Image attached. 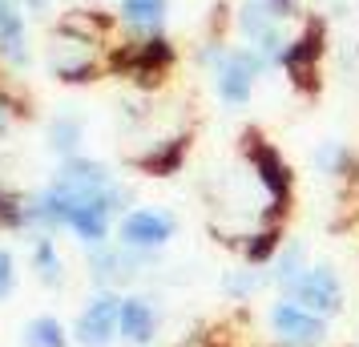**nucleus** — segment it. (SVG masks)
I'll use <instances>...</instances> for the list:
<instances>
[{
	"label": "nucleus",
	"mask_w": 359,
	"mask_h": 347,
	"mask_svg": "<svg viewBox=\"0 0 359 347\" xmlns=\"http://www.w3.org/2000/svg\"><path fill=\"white\" fill-rule=\"evenodd\" d=\"M198 65L210 73L214 97L222 101L226 109H243V105H250L259 77L262 73H271L250 45H226V41H206V45L198 49Z\"/></svg>",
	"instance_id": "f03ea898"
},
{
	"label": "nucleus",
	"mask_w": 359,
	"mask_h": 347,
	"mask_svg": "<svg viewBox=\"0 0 359 347\" xmlns=\"http://www.w3.org/2000/svg\"><path fill=\"white\" fill-rule=\"evenodd\" d=\"M186 154H190V137H162V142H149L142 154H133L130 162L133 170H142L149 178H174L186 162Z\"/></svg>",
	"instance_id": "4468645a"
},
{
	"label": "nucleus",
	"mask_w": 359,
	"mask_h": 347,
	"mask_svg": "<svg viewBox=\"0 0 359 347\" xmlns=\"http://www.w3.org/2000/svg\"><path fill=\"white\" fill-rule=\"evenodd\" d=\"M307 4H315V0H307Z\"/></svg>",
	"instance_id": "b1692460"
},
{
	"label": "nucleus",
	"mask_w": 359,
	"mask_h": 347,
	"mask_svg": "<svg viewBox=\"0 0 359 347\" xmlns=\"http://www.w3.org/2000/svg\"><path fill=\"white\" fill-rule=\"evenodd\" d=\"M33 234H73L81 247H105L114 243L117 218L130 210V186L97 158H69L53 170V178L36 194Z\"/></svg>",
	"instance_id": "f257e3e1"
},
{
	"label": "nucleus",
	"mask_w": 359,
	"mask_h": 347,
	"mask_svg": "<svg viewBox=\"0 0 359 347\" xmlns=\"http://www.w3.org/2000/svg\"><path fill=\"white\" fill-rule=\"evenodd\" d=\"M29 65H33V49H29L25 8L13 0H0V73H25Z\"/></svg>",
	"instance_id": "f8f14e48"
},
{
	"label": "nucleus",
	"mask_w": 359,
	"mask_h": 347,
	"mask_svg": "<svg viewBox=\"0 0 359 347\" xmlns=\"http://www.w3.org/2000/svg\"><path fill=\"white\" fill-rule=\"evenodd\" d=\"M20 283V271H17V254L8 247H0V303L4 299H13V291H17Z\"/></svg>",
	"instance_id": "4be33fe9"
},
{
	"label": "nucleus",
	"mask_w": 359,
	"mask_h": 347,
	"mask_svg": "<svg viewBox=\"0 0 359 347\" xmlns=\"http://www.w3.org/2000/svg\"><path fill=\"white\" fill-rule=\"evenodd\" d=\"M81 142H85V121L77 114L49 117V125H45V149H49L57 162L81 158Z\"/></svg>",
	"instance_id": "f3484780"
},
{
	"label": "nucleus",
	"mask_w": 359,
	"mask_h": 347,
	"mask_svg": "<svg viewBox=\"0 0 359 347\" xmlns=\"http://www.w3.org/2000/svg\"><path fill=\"white\" fill-rule=\"evenodd\" d=\"M170 0H117V25L130 36H162Z\"/></svg>",
	"instance_id": "2eb2a0df"
},
{
	"label": "nucleus",
	"mask_w": 359,
	"mask_h": 347,
	"mask_svg": "<svg viewBox=\"0 0 359 347\" xmlns=\"http://www.w3.org/2000/svg\"><path fill=\"white\" fill-rule=\"evenodd\" d=\"M49 69L61 85H89L105 73V61L97 57V41L57 29V41H53V53H49Z\"/></svg>",
	"instance_id": "6e6552de"
},
{
	"label": "nucleus",
	"mask_w": 359,
	"mask_h": 347,
	"mask_svg": "<svg viewBox=\"0 0 359 347\" xmlns=\"http://www.w3.org/2000/svg\"><path fill=\"white\" fill-rule=\"evenodd\" d=\"M266 327L278 347H323L331 339V319L299 307L294 299L278 295L266 311Z\"/></svg>",
	"instance_id": "423d86ee"
},
{
	"label": "nucleus",
	"mask_w": 359,
	"mask_h": 347,
	"mask_svg": "<svg viewBox=\"0 0 359 347\" xmlns=\"http://www.w3.org/2000/svg\"><path fill=\"white\" fill-rule=\"evenodd\" d=\"M146 254L121 247V243H105V247L89 250V279L105 287V291H121L126 283H133L142 271H146Z\"/></svg>",
	"instance_id": "9b49d317"
},
{
	"label": "nucleus",
	"mask_w": 359,
	"mask_h": 347,
	"mask_svg": "<svg viewBox=\"0 0 359 347\" xmlns=\"http://www.w3.org/2000/svg\"><path fill=\"white\" fill-rule=\"evenodd\" d=\"M117 319H121V291H105L85 299V307L73 319V343L77 347H114L117 343Z\"/></svg>",
	"instance_id": "1a4fd4ad"
},
{
	"label": "nucleus",
	"mask_w": 359,
	"mask_h": 347,
	"mask_svg": "<svg viewBox=\"0 0 359 347\" xmlns=\"http://www.w3.org/2000/svg\"><path fill=\"white\" fill-rule=\"evenodd\" d=\"M174 238H178V215L165 210V206H130L117 218V231H114V243L137 250L146 259L165 250Z\"/></svg>",
	"instance_id": "7ed1b4c3"
},
{
	"label": "nucleus",
	"mask_w": 359,
	"mask_h": 347,
	"mask_svg": "<svg viewBox=\"0 0 359 347\" xmlns=\"http://www.w3.org/2000/svg\"><path fill=\"white\" fill-rule=\"evenodd\" d=\"M13 4H20V8H41L45 0H13Z\"/></svg>",
	"instance_id": "5701e85b"
},
{
	"label": "nucleus",
	"mask_w": 359,
	"mask_h": 347,
	"mask_svg": "<svg viewBox=\"0 0 359 347\" xmlns=\"http://www.w3.org/2000/svg\"><path fill=\"white\" fill-rule=\"evenodd\" d=\"M174 61H178V49H174V41L165 33L162 36H130L121 49L109 53L105 69L126 73V77H133L137 85H146L149 77H154V81L165 77V73L174 69Z\"/></svg>",
	"instance_id": "39448f33"
},
{
	"label": "nucleus",
	"mask_w": 359,
	"mask_h": 347,
	"mask_svg": "<svg viewBox=\"0 0 359 347\" xmlns=\"http://www.w3.org/2000/svg\"><path fill=\"white\" fill-rule=\"evenodd\" d=\"M355 347H359V343H355Z\"/></svg>",
	"instance_id": "393cba45"
},
{
	"label": "nucleus",
	"mask_w": 359,
	"mask_h": 347,
	"mask_svg": "<svg viewBox=\"0 0 359 347\" xmlns=\"http://www.w3.org/2000/svg\"><path fill=\"white\" fill-rule=\"evenodd\" d=\"M323 57V20H303L299 33H291V45H287V57H283V69L294 85H307L315 77V65Z\"/></svg>",
	"instance_id": "ddd939ff"
},
{
	"label": "nucleus",
	"mask_w": 359,
	"mask_h": 347,
	"mask_svg": "<svg viewBox=\"0 0 359 347\" xmlns=\"http://www.w3.org/2000/svg\"><path fill=\"white\" fill-rule=\"evenodd\" d=\"M243 154H246V162H250V174H255L259 190L266 194V202H271V215L283 218L287 215V202H291V194H294L291 165L283 162V154H278L266 137H259V133H246L243 137Z\"/></svg>",
	"instance_id": "20e7f679"
},
{
	"label": "nucleus",
	"mask_w": 359,
	"mask_h": 347,
	"mask_svg": "<svg viewBox=\"0 0 359 347\" xmlns=\"http://www.w3.org/2000/svg\"><path fill=\"white\" fill-rule=\"evenodd\" d=\"M162 303L154 295H121V319H117V343L126 347H154L162 335Z\"/></svg>",
	"instance_id": "9d476101"
},
{
	"label": "nucleus",
	"mask_w": 359,
	"mask_h": 347,
	"mask_svg": "<svg viewBox=\"0 0 359 347\" xmlns=\"http://www.w3.org/2000/svg\"><path fill=\"white\" fill-rule=\"evenodd\" d=\"M315 165H319V174L331 178V182H347V178H355L359 158L347 142H335L331 137V142H323V146L315 149Z\"/></svg>",
	"instance_id": "6ab92c4d"
},
{
	"label": "nucleus",
	"mask_w": 359,
	"mask_h": 347,
	"mask_svg": "<svg viewBox=\"0 0 359 347\" xmlns=\"http://www.w3.org/2000/svg\"><path fill=\"white\" fill-rule=\"evenodd\" d=\"M29 271L41 287H65V254L57 247V234H29Z\"/></svg>",
	"instance_id": "dca6fc26"
},
{
	"label": "nucleus",
	"mask_w": 359,
	"mask_h": 347,
	"mask_svg": "<svg viewBox=\"0 0 359 347\" xmlns=\"http://www.w3.org/2000/svg\"><path fill=\"white\" fill-rule=\"evenodd\" d=\"M262 283H271V275L262 271V266H238V271H226L222 275V291H226V299H234V303H246L250 295H259Z\"/></svg>",
	"instance_id": "412c9836"
},
{
	"label": "nucleus",
	"mask_w": 359,
	"mask_h": 347,
	"mask_svg": "<svg viewBox=\"0 0 359 347\" xmlns=\"http://www.w3.org/2000/svg\"><path fill=\"white\" fill-rule=\"evenodd\" d=\"M0 231L4 234H33V206L29 194L0 182Z\"/></svg>",
	"instance_id": "a211bd4d"
},
{
	"label": "nucleus",
	"mask_w": 359,
	"mask_h": 347,
	"mask_svg": "<svg viewBox=\"0 0 359 347\" xmlns=\"http://www.w3.org/2000/svg\"><path fill=\"white\" fill-rule=\"evenodd\" d=\"M283 295L294 299V303L307 307V311L323 315V319H335V315L343 311V303H347L343 279H339V271H335L331 263H307V271H303Z\"/></svg>",
	"instance_id": "0eeeda50"
},
{
	"label": "nucleus",
	"mask_w": 359,
	"mask_h": 347,
	"mask_svg": "<svg viewBox=\"0 0 359 347\" xmlns=\"http://www.w3.org/2000/svg\"><path fill=\"white\" fill-rule=\"evenodd\" d=\"M20 347H73V331L57 315H33L20 331Z\"/></svg>",
	"instance_id": "aec40b11"
}]
</instances>
